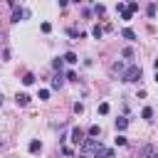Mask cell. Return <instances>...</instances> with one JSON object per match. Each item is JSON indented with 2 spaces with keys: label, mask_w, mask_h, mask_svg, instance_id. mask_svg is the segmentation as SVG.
Here are the masks:
<instances>
[{
  "label": "cell",
  "mask_w": 158,
  "mask_h": 158,
  "mask_svg": "<svg viewBox=\"0 0 158 158\" xmlns=\"http://www.w3.org/2000/svg\"><path fill=\"white\" fill-rule=\"evenodd\" d=\"M121 79H123V81H138V79H141V67H138V64H131V67L121 74Z\"/></svg>",
  "instance_id": "6da1fadb"
},
{
  "label": "cell",
  "mask_w": 158,
  "mask_h": 158,
  "mask_svg": "<svg viewBox=\"0 0 158 158\" xmlns=\"http://www.w3.org/2000/svg\"><path fill=\"white\" fill-rule=\"evenodd\" d=\"M69 138H72V141H74L77 146H81V143L86 141V138H84V131H81L79 126H74V128H72V136H69Z\"/></svg>",
  "instance_id": "7a4b0ae2"
},
{
  "label": "cell",
  "mask_w": 158,
  "mask_h": 158,
  "mask_svg": "<svg viewBox=\"0 0 158 158\" xmlns=\"http://www.w3.org/2000/svg\"><path fill=\"white\" fill-rule=\"evenodd\" d=\"M94 158H114V151L111 148H96V153H94Z\"/></svg>",
  "instance_id": "3957f363"
},
{
  "label": "cell",
  "mask_w": 158,
  "mask_h": 158,
  "mask_svg": "<svg viewBox=\"0 0 158 158\" xmlns=\"http://www.w3.org/2000/svg\"><path fill=\"white\" fill-rule=\"evenodd\" d=\"M81 148H84V151H96V148H101V143H99V141H94V138H89V141H84V143H81Z\"/></svg>",
  "instance_id": "277c9868"
},
{
  "label": "cell",
  "mask_w": 158,
  "mask_h": 158,
  "mask_svg": "<svg viewBox=\"0 0 158 158\" xmlns=\"http://www.w3.org/2000/svg\"><path fill=\"white\" fill-rule=\"evenodd\" d=\"M15 101H17V106H27V104H30V96L22 91V94H17V96H15Z\"/></svg>",
  "instance_id": "5b68a950"
},
{
  "label": "cell",
  "mask_w": 158,
  "mask_h": 158,
  "mask_svg": "<svg viewBox=\"0 0 158 158\" xmlns=\"http://www.w3.org/2000/svg\"><path fill=\"white\" fill-rule=\"evenodd\" d=\"M126 126H128V118L126 116H118L116 118V131H126Z\"/></svg>",
  "instance_id": "8992f818"
},
{
  "label": "cell",
  "mask_w": 158,
  "mask_h": 158,
  "mask_svg": "<svg viewBox=\"0 0 158 158\" xmlns=\"http://www.w3.org/2000/svg\"><path fill=\"white\" fill-rule=\"evenodd\" d=\"M25 15H27V12H25L22 7H15V10H12V22H20V17H25Z\"/></svg>",
  "instance_id": "52a82bcc"
},
{
  "label": "cell",
  "mask_w": 158,
  "mask_h": 158,
  "mask_svg": "<svg viewBox=\"0 0 158 158\" xmlns=\"http://www.w3.org/2000/svg\"><path fill=\"white\" fill-rule=\"evenodd\" d=\"M62 59H64V62H67V64H77V62H79V57H77V54H74V52H67V54H64V57H62Z\"/></svg>",
  "instance_id": "ba28073f"
},
{
  "label": "cell",
  "mask_w": 158,
  "mask_h": 158,
  "mask_svg": "<svg viewBox=\"0 0 158 158\" xmlns=\"http://www.w3.org/2000/svg\"><path fill=\"white\" fill-rule=\"evenodd\" d=\"M40 151H42V143H40L37 138H32V141H30V153H40Z\"/></svg>",
  "instance_id": "9c48e42d"
},
{
  "label": "cell",
  "mask_w": 158,
  "mask_h": 158,
  "mask_svg": "<svg viewBox=\"0 0 158 158\" xmlns=\"http://www.w3.org/2000/svg\"><path fill=\"white\" fill-rule=\"evenodd\" d=\"M91 35H94L96 40H101V35H104V27H101V25H94V27H91Z\"/></svg>",
  "instance_id": "30bf717a"
},
{
  "label": "cell",
  "mask_w": 158,
  "mask_h": 158,
  "mask_svg": "<svg viewBox=\"0 0 158 158\" xmlns=\"http://www.w3.org/2000/svg\"><path fill=\"white\" fill-rule=\"evenodd\" d=\"M121 35H123V37H126V40H131V42H133V40H136V32H133V30H131V27H126V30H123V32H121Z\"/></svg>",
  "instance_id": "8fae6325"
},
{
  "label": "cell",
  "mask_w": 158,
  "mask_h": 158,
  "mask_svg": "<svg viewBox=\"0 0 158 158\" xmlns=\"http://www.w3.org/2000/svg\"><path fill=\"white\" fill-rule=\"evenodd\" d=\"M22 84H27V86H30V84H35V74H32V72H27V74L22 77Z\"/></svg>",
  "instance_id": "7c38bea8"
},
{
  "label": "cell",
  "mask_w": 158,
  "mask_h": 158,
  "mask_svg": "<svg viewBox=\"0 0 158 158\" xmlns=\"http://www.w3.org/2000/svg\"><path fill=\"white\" fill-rule=\"evenodd\" d=\"M62 84H64V79H62V74H57V77L52 79V89H59Z\"/></svg>",
  "instance_id": "4fadbf2b"
},
{
  "label": "cell",
  "mask_w": 158,
  "mask_h": 158,
  "mask_svg": "<svg viewBox=\"0 0 158 158\" xmlns=\"http://www.w3.org/2000/svg\"><path fill=\"white\" fill-rule=\"evenodd\" d=\"M141 116H143L146 121H151V118H153V109H151V106H146V109L141 111Z\"/></svg>",
  "instance_id": "5bb4252c"
},
{
  "label": "cell",
  "mask_w": 158,
  "mask_h": 158,
  "mask_svg": "<svg viewBox=\"0 0 158 158\" xmlns=\"http://www.w3.org/2000/svg\"><path fill=\"white\" fill-rule=\"evenodd\" d=\"M141 158H153V148H151V146H146V148L141 151Z\"/></svg>",
  "instance_id": "9a60e30c"
},
{
  "label": "cell",
  "mask_w": 158,
  "mask_h": 158,
  "mask_svg": "<svg viewBox=\"0 0 158 158\" xmlns=\"http://www.w3.org/2000/svg\"><path fill=\"white\" fill-rule=\"evenodd\" d=\"M99 133H101V128H99L96 123H94V126H89V136H91V138H94V136H99Z\"/></svg>",
  "instance_id": "2e32d148"
},
{
  "label": "cell",
  "mask_w": 158,
  "mask_h": 158,
  "mask_svg": "<svg viewBox=\"0 0 158 158\" xmlns=\"http://www.w3.org/2000/svg\"><path fill=\"white\" fill-rule=\"evenodd\" d=\"M49 99V89H40V101H47Z\"/></svg>",
  "instance_id": "e0dca14e"
},
{
  "label": "cell",
  "mask_w": 158,
  "mask_h": 158,
  "mask_svg": "<svg viewBox=\"0 0 158 158\" xmlns=\"http://www.w3.org/2000/svg\"><path fill=\"white\" fill-rule=\"evenodd\" d=\"M121 54H123V57H126V59H133V49H131V47H126V49H123V52H121Z\"/></svg>",
  "instance_id": "ac0fdd59"
},
{
  "label": "cell",
  "mask_w": 158,
  "mask_h": 158,
  "mask_svg": "<svg viewBox=\"0 0 158 158\" xmlns=\"http://www.w3.org/2000/svg\"><path fill=\"white\" fill-rule=\"evenodd\" d=\"M62 64H64V59H62V57H57V59L52 62V67H54V69H62Z\"/></svg>",
  "instance_id": "d6986e66"
},
{
  "label": "cell",
  "mask_w": 158,
  "mask_h": 158,
  "mask_svg": "<svg viewBox=\"0 0 158 158\" xmlns=\"http://www.w3.org/2000/svg\"><path fill=\"white\" fill-rule=\"evenodd\" d=\"M99 114H109V104H106V101L99 104Z\"/></svg>",
  "instance_id": "ffe728a7"
},
{
  "label": "cell",
  "mask_w": 158,
  "mask_h": 158,
  "mask_svg": "<svg viewBox=\"0 0 158 158\" xmlns=\"http://www.w3.org/2000/svg\"><path fill=\"white\" fill-rule=\"evenodd\" d=\"M94 10H96V15H104V12H106V7H104V5H94Z\"/></svg>",
  "instance_id": "44dd1931"
},
{
  "label": "cell",
  "mask_w": 158,
  "mask_h": 158,
  "mask_svg": "<svg viewBox=\"0 0 158 158\" xmlns=\"http://www.w3.org/2000/svg\"><path fill=\"white\" fill-rule=\"evenodd\" d=\"M114 143H116V146H126V138H123V136H116V141H114Z\"/></svg>",
  "instance_id": "7402d4cb"
},
{
  "label": "cell",
  "mask_w": 158,
  "mask_h": 158,
  "mask_svg": "<svg viewBox=\"0 0 158 158\" xmlns=\"http://www.w3.org/2000/svg\"><path fill=\"white\" fill-rule=\"evenodd\" d=\"M121 20H126V22H128V20H131V12H128V10H123V12H121Z\"/></svg>",
  "instance_id": "603a6c76"
},
{
  "label": "cell",
  "mask_w": 158,
  "mask_h": 158,
  "mask_svg": "<svg viewBox=\"0 0 158 158\" xmlns=\"http://www.w3.org/2000/svg\"><path fill=\"white\" fill-rule=\"evenodd\" d=\"M153 67H156V72H158V57H156V59H153Z\"/></svg>",
  "instance_id": "cb8c5ba5"
},
{
  "label": "cell",
  "mask_w": 158,
  "mask_h": 158,
  "mask_svg": "<svg viewBox=\"0 0 158 158\" xmlns=\"http://www.w3.org/2000/svg\"><path fill=\"white\" fill-rule=\"evenodd\" d=\"M156 81H158V72H156Z\"/></svg>",
  "instance_id": "d4e9b609"
},
{
  "label": "cell",
  "mask_w": 158,
  "mask_h": 158,
  "mask_svg": "<svg viewBox=\"0 0 158 158\" xmlns=\"http://www.w3.org/2000/svg\"><path fill=\"white\" fill-rule=\"evenodd\" d=\"M153 158H158V153H153Z\"/></svg>",
  "instance_id": "484cf974"
}]
</instances>
